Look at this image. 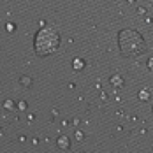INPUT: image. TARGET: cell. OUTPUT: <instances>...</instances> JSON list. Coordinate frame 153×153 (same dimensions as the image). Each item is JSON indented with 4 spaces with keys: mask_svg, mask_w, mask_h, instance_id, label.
Masks as SVG:
<instances>
[{
    "mask_svg": "<svg viewBox=\"0 0 153 153\" xmlns=\"http://www.w3.org/2000/svg\"><path fill=\"white\" fill-rule=\"evenodd\" d=\"M118 49L123 58H134L146 51L144 37L134 28H123L118 32Z\"/></svg>",
    "mask_w": 153,
    "mask_h": 153,
    "instance_id": "1",
    "label": "cell"
},
{
    "mask_svg": "<svg viewBox=\"0 0 153 153\" xmlns=\"http://www.w3.org/2000/svg\"><path fill=\"white\" fill-rule=\"evenodd\" d=\"M60 48V33L55 27L49 25H42V28L35 33L33 39V51L37 56L44 58V56H51L58 51Z\"/></svg>",
    "mask_w": 153,
    "mask_h": 153,
    "instance_id": "2",
    "label": "cell"
},
{
    "mask_svg": "<svg viewBox=\"0 0 153 153\" xmlns=\"http://www.w3.org/2000/svg\"><path fill=\"white\" fill-rule=\"evenodd\" d=\"M56 144H58V148H60L62 152L71 150V139L67 137V136H58V139H56Z\"/></svg>",
    "mask_w": 153,
    "mask_h": 153,
    "instance_id": "3",
    "label": "cell"
},
{
    "mask_svg": "<svg viewBox=\"0 0 153 153\" xmlns=\"http://www.w3.org/2000/svg\"><path fill=\"white\" fill-rule=\"evenodd\" d=\"M109 83L113 86H116V88H123V85H125V81H123V77L120 74H113V76L109 77Z\"/></svg>",
    "mask_w": 153,
    "mask_h": 153,
    "instance_id": "4",
    "label": "cell"
},
{
    "mask_svg": "<svg viewBox=\"0 0 153 153\" xmlns=\"http://www.w3.org/2000/svg\"><path fill=\"white\" fill-rule=\"evenodd\" d=\"M85 65H86V62L83 60V58H74V60H72V69H74V71H83Z\"/></svg>",
    "mask_w": 153,
    "mask_h": 153,
    "instance_id": "5",
    "label": "cell"
},
{
    "mask_svg": "<svg viewBox=\"0 0 153 153\" xmlns=\"http://www.w3.org/2000/svg\"><path fill=\"white\" fill-rule=\"evenodd\" d=\"M2 107H4L5 111H13V109L18 107V104H16L14 100H11V99H5V100L2 102Z\"/></svg>",
    "mask_w": 153,
    "mask_h": 153,
    "instance_id": "6",
    "label": "cell"
},
{
    "mask_svg": "<svg viewBox=\"0 0 153 153\" xmlns=\"http://www.w3.org/2000/svg\"><path fill=\"white\" fill-rule=\"evenodd\" d=\"M137 97H139V100H150V97H152V93H150V90H139V93H137Z\"/></svg>",
    "mask_w": 153,
    "mask_h": 153,
    "instance_id": "7",
    "label": "cell"
},
{
    "mask_svg": "<svg viewBox=\"0 0 153 153\" xmlns=\"http://www.w3.org/2000/svg\"><path fill=\"white\" fill-rule=\"evenodd\" d=\"M19 83H21L25 88H28V86H32V77L30 76H23L21 79H19Z\"/></svg>",
    "mask_w": 153,
    "mask_h": 153,
    "instance_id": "8",
    "label": "cell"
},
{
    "mask_svg": "<svg viewBox=\"0 0 153 153\" xmlns=\"http://www.w3.org/2000/svg\"><path fill=\"white\" fill-rule=\"evenodd\" d=\"M18 109H21V111L27 109V102H25V100H19V102H18Z\"/></svg>",
    "mask_w": 153,
    "mask_h": 153,
    "instance_id": "9",
    "label": "cell"
},
{
    "mask_svg": "<svg viewBox=\"0 0 153 153\" xmlns=\"http://www.w3.org/2000/svg\"><path fill=\"white\" fill-rule=\"evenodd\" d=\"M148 69L153 72V56H152V58H148Z\"/></svg>",
    "mask_w": 153,
    "mask_h": 153,
    "instance_id": "10",
    "label": "cell"
},
{
    "mask_svg": "<svg viewBox=\"0 0 153 153\" xmlns=\"http://www.w3.org/2000/svg\"><path fill=\"white\" fill-rule=\"evenodd\" d=\"M16 30V27L13 25V23H7V32H14Z\"/></svg>",
    "mask_w": 153,
    "mask_h": 153,
    "instance_id": "11",
    "label": "cell"
},
{
    "mask_svg": "<svg viewBox=\"0 0 153 153\" xmlns=\"http://www.w3.org/2000/svg\"><path fill=\"white\" fill-rule=\"evenodd\" d=\"M76 137H77V141H81V139H83V132H79V130H77V132H76Z\"/></svg>",
    "mask_w": 153,
    "mask_h": 153,
    "instance_id": "12",
    "label": "cell"
},
{
    "mask_svg": "<svg viewBox=\"0 0 153 153\" xmlns=\"http://www.w3.org/2000/svg\"><path fill=\"white\" fill-rule=\"evenodd\" d=\"M127 2H128V4H134V2H136V0H127Z\"/></svg>",
    "mask_w": 153,
    "mask_h": 153,
    "instance_id": "13",
    "label": "cell"
},
{
    "mask_svg": "<svg viewBox=\"0 0 153 153\" xmlns=\"http://www.w3.org/2000/svg\"><path fill=\"white\" fill-rule=\"evenodd\" d=\"M152 111H153V109H152Z\"/></svg>",
    "mask_w": 153,
    "mask_h": 153,
    "instance_id": "14",
    "label": "cell"
}]
</instances>
